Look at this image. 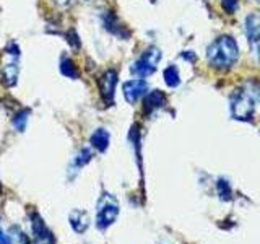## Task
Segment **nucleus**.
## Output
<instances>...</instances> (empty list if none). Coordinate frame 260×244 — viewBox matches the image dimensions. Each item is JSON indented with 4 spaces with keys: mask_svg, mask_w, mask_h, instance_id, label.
Masks as SVG:
<instances>
[{
    "mask_svg": "<svg viewBox=\"0 0 260 244\" xmlns=\"http://www.w3.org/2000/svg\"><path fill=\"white\" fill-rule=\"evenodd\" d=\"M89 142H91L93 148L104 153L106 150H108V146H109L111 135H109V132L106 129H98L96 132L91 135V138H89Z\"/></svg>",
    "mask_w": 260,
    "mask_h": 244,
    "instance_id": "nucleus-12",
    "label": "nucleus"
},
{
    "mask_svg": "<svg viewBox=\"0 0 260 244\" xmlns=\"http://www.w3.org/2000/svg\"><path fill=\"white\" fill-rule=\"evenodd\" d=\"M221 5L223 8L226 10V13H234L236 10H238V7H239V2L238 0H221Z\"/></svg>",
    "mask_w": 260,
    "mask_h": 244,
    "instance_id": "nucleus-19",
    "label": "nucleus"
},
{
    "mask_svg": "<svg viewBox=\"0 0 260 244\" xmlns=\"http://www.w3.org/2000/svg\"><path fill=\"white\" fill-rule=\"evenodd\" d=\"M12 233H13L12 241H13L15 244H29L28 236L24 234L21 230H18V228H16V226H13V228H12Z\"/></svg>",
    "mask_w": 260,
    "mask_h": 244,
    "instance_id": "nucleus-18",
    "label": "nucleus"
},
{
    "mask_svg": "<svg viewBox=\"0 0 260 244\" xmlns=\"http://www.w3.org/2000/svg\"><path fill=\"white\" fill-rule=\"evenodd\" d=\"M0 244H13L12 241V236L10 234H7L2 228H0Z\"/></svg>",
    "mask_w": 260,
    "mask_h": 244,
    "instance_id": "nucleus-20",
    "label": "nucleus"
},
{
    "mask_svg": "<svg viewBox=\"0 0 260 244\" xmlns=\"http://www.w3.org/2000/svg\"><path fill=\"white\" fill-rule=\"evenodd\" d=\"M246 35L252 43L260 41V15L252 13L246 18Z\"/></svg>",
    "mask_w": 260,
    "mask_h": 244,
    "instance_id": "nucleus-11",
    "label": "nucleus"
},
{
    "mask_svg": "<svg viewBox=\"0 0 260 244\" xmlns=\"http://www.w3.org/2000/svg\"><path fill=\"white\" fill-rule=\"evenodd\" d=\"M239 57V46L231 36H221L207 49V60L211 67L228 70L234 67Z\"/></svg>",
    "mask_w": 260,
    "mask_h": 244,
    "instance_id": "nucleus-1",
    "label": "nucleus"
},
{
    "mask_svg": "<svg viewBox=\"0 0 260 244\" xmlns=\"http://www.w3.org/2000/svg\"><path fill=\"white\" fill-rule=\"evenodd\" d=\"M18 73H20V65H18V62H16V59L4 64V67H2V81H4V85L8 86V88L15 86L16 83H18Z\"/></svg>",
    "mask_w": 260,
    "mask_h": 244,
    "instance_id": "nucleus-9",
    "label": "nucleus"
},
{
    "mask_svg": "<svg viewBox=\"0 0 260 244\" xmlns=\"http://www.w3.org/2000/svg\"><path fill=\"white\" fill-rule=\"evenodd\" d=\"M122 89H124L125 101L130 104H135L140 98H143L146 95V92H148V85H146V81L143 78H135V80L125 81Z\"/></svg>",
    "mask_w": 260,
    "mask_h": 244,
    "instance_id": "nucleus-7",
    "label": "nucleus"
},
{
    "mask_svg": "<svg viewBox=\"0 0 260 244\" xmlns=\"http://www.w3.org/2000/svg\"><path fill=\"white\" fill-rule=\"evenodd\" d=\"M119 215V202L112 194L104 192L100 200H98L96 210V226L98 230H108V228L116 222Z\"/></svg>",
    "mask_w": 260,
    "mask_h": 244,
    "instance_id": "nucleus-2",
    "label": "nucleus"
},
{
    "mask_svg": "<svg viewBox=\"0 0 260 244\" xmlns=\"http://www.w3.org/2000/svg\"><path fill=\"white\" fill-rule=\"evenodd\" d=\"M31 230H32V242L35 244H54L55 239L52 236V231L49 230L46 222L38 211H31Z\"/></svg>",
    "mask_w": 260,
    "mask_h": 244,
    "instance_id": "nucleus-4",
    "label": "nucleus"
},
{
    "mask_svg": "<svg viewBox=\"0 0 260 244\" xmlns=\"http://www.w3.org/2000/svg\"><path fill=\"white\" fill-rule=\"evenodd\" d=\"M55 2L59 4V5H62V7H65V5L70 4V0H55Z\"/></svg>",
    "mask_w": 260,
    "mask_h": 244,
    "instance_id": "nucleus-22",
    "label": "nucleus"
},
{
    "mask_svg": "<svg viewBox=\"0 0 260 244\" xmlns=\"http://www.w3.org/2000/svg\"><path fill=\"white\" fill-rule=\"evenodd\" d=\"M162 77H165L166 85L171 88H176V86H179V83H181V73H179L176 65H169V67L165 70V73H162Z\"/></svg>",
    "mask_w": 260,
    "mask_h": 244,
    "instance_id": "nucleus-16",
    "label": "nucleus"
},
{
    "mask_svg": "<svg viewBox=\"0 0 260 244\" xmlns=\"http://www.w3.org/2000/svg\"><path fill=\"white\" fill-rule=\"evenodd\" d=\"M69 43L75 47V49H78L80 47V41H78V38H77V35L73 31H70V35H69Z\"/></svg>",
    "mask_w": 260,
    "mask_h": 244,
    "instance_id": "nucleus-21",
    "label": "nucleus"
},
{
    "mask_svg": "<svg viewBox=\"0 0 260 244\" xmlns=\"http://www.w3.org/2000/svg\"><path fill=\"white\" fill-rule=\"evenodd\" d=\"M104 26H106V29H109L112 35H116L119 38H127L128 36L125 33V28L119 24V20H117V16L114 15V12H109L108 15L104 16Z\"/></svg>",
    "mask_w": 260,
    "mask_h": 244,
    "instance_id": "nucleus-14",
    "label": "nucleus"
},
{
    "mask_svg": "<svg viewBox=\"0 0 260 244\" xmlns=\"http://www.w3.org/2000/svg\"><path fill=\"white\" fill-rule=\"evenodd\" d=\"M70 226H72V230L78 233V234H83L86 230H88V226H89V218H88V214L85 210H81V208H73L70 211Z\"/></svg>",
    "mask_w": 260,
    "mask_h": 244,
    "instance_id": "nucleus-8",
    "label": "nucleus"
},
{
    "mask_svg": "<svg viewBox=\"0 0 260 244\" xmlns=\"http://www.w3.org/2000/svg\"><path fill=\"white\" fill-rule=\"evenodd\" d=\"M29 114H31V111L29 109H21L16 116L13 117V126H15V129L18 130V132H23L24 129H26V124H28V119H29Z\"/></svg>",
    "mask_w": 260,
    "mask_h": 244,
    "instance_id": "nucleus-17",
    "label": "nucleus"
},
{
    "mask_svg": "<svg viewBox=\"0 0 260 244\" xmlns=\"http://www.w3.org/2000/svg\"><path fill=\"white\" fill-rule=\"evenodd\" d=\"M161 60V51L158 47H148L140 55V59H137L132 65V73L140 78L153 75L158 69V64Z\"/></svg>",
    "mask_w": 260,
    "mask_h": 244,
    "instance_id": "nucleus-3",
    "label": "nucleus"
},
{
    "mask_svg": "<svg viewBox=\"0 0 260 244\" xmlns=\"http://www.w3.org/2000/svg\"><path fill=\"white\" fill-rule=\"evenodd\" d=\"M93 158V155H91V150L89 148H81L78 153H77V157H73V163H72V166L75 168V171H80L83 166H86L89 161H91Z\"/></svg>",
    "mask_w": 260,
    "mask_h": 244,
    "instance_id": "nucleus-15",
    "label": "nucleus"
},
{
    "mask_svg": "<svg viewBox=\"0 0 260 244\" xmlns=\"http://www.w3.org/2000/svg\"><path fill=\"white\" fill-rule=\"evenodd\" d=\"M166 103V96L162 92H159V89H153V92H150L148 95H146L145 98V103H143V109L146 114H150L153 111H156L158 108H161L162 104Z\"/></svg>",
    "mask_w": 260,
    "mask_h": 244,
    "instance_id": "nucleus-10",
    "label": "nucleus"
},
{
    "mask_svg": "<svg viewBox=\"0 0 260 244\" xmlns=\"http://www.w3.org/2000/svg\"><path fill=\"white\" fill-rule=\"evenodd\" d=\"M231 112L236 119L247 120L254 116V101L246 93H238L231 101Z\"/></svg>",
    "mask_w": 260,
    "mask_h": 244,
    "instance_id": "nucleus-5",
    "label": "nucleus"
},
{
    "mask_svg": "<svg viewBox=\"0 0 260 244\" xmlns=\"http://www.w3.org/2000/svg\"><path fill=\"white\" fill-rule=\"evenodd\" d=\"M59 69H60V73H62L63 77L72 78V80L80 78V70H78V67H77V64L73 62V60L70 59V57H67V55H63L62 59H60Z\"/></svg>",
    "mask_w": 260,
    "mask_h": 244,
    "instance_id": "nucleus-13",
    "label": "nucleus"
},
{
    "mask_svg": "<svg viewBox=\"0 0 260 244\" xmlns=\"http://www.w3.org/2000/svg\"><path fill=\"white\" fill-rule=\"evenodd\" d=\"M0 194H2V184H0Z\"/></svg>",
    "mask_w": 260,
    "mask_h": 244,
    "instance_id": "nucleus-23",
    "label": "nucleus"
},
{
    "mask_svg": "<svg viewBox=\"0 0 260 244\" xmlns=\"http://www.w3.org/2000/svg\"><path fill=\"white\" fill-rule=\"evenodd\" d=\"M116 86H117V70H114V69L106 70L100 78V92H101L104 103L108 106L114 104Z\"/></svg>",
    "mask_w": 260,
    "mask_h": 244,
    "instance_id": "nucleus-6",
    "label": "nucleus"
}]
</instances>
